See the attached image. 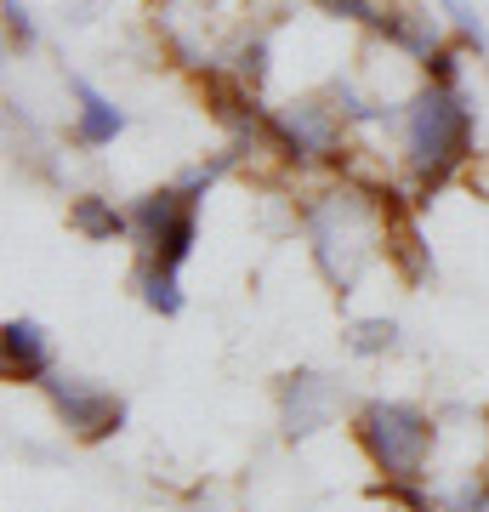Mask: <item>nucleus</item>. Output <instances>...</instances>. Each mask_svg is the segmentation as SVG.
Listing matches in <instances>:
<instances>
[{
  "instance_id": "obj_5",
  "label": "nucleus",
  "mask_w": 489,
  "mask_h": 512,
  "mask_svg": "<svg viewBox=\"0 0 489 512\" xmlns=\"http://www.w3.org/2000/svg\"><path fill=\"white\" fill-rule=\"evenodd\" d=\"M40 387H46L57 421H63L80 444H103V439H114V433L126 427V404L114 399L109 387L80 382V376H46Z\"/></svg>"
},
{
  "instance_id": "obj_10",
  "label": "nucleus",
  "mask_w": 489,
  "mask_h": 512,
  "mask_svg": "<svg viewBox=\"0 0 489 512\" xmlns=\"http://www.w3.org/2000/svg\"><path fill=\"white\" fill-rule=\"evenodd\" d=\"M69 92L80 103V114H74V143L80 148H109L126 131V114L114 109V97H103L91 80H69Z\"/></svg>"
},
{
  "instance_id": "obj_21",
  "label": "nucleus",
  "mask_w": 489,
  "mask_h": 512,
  "mask_svg": "<svg viewBox=\"0 0 489 512\" xmlns=\"http://www.w3.org/2000/svg\"><path fill=\"white\" fill-rule=\"evenodd\" d=\"M467 183H472V194H478V200H489V160H472L467 165Z\"/></svg>"
},
{
  "instance_id": "obj_2",
  "label": "nucleus",
  "mask_w": 489,
  "mask_h": 512,
  "mask_svg": "<svg viewBox=\"0 0 489 512\" xmlns=\"http://www.w3.org/2000/svg\"><path fill=\"white\" fill-rule=\"evenodd\" d=\"M302 228H308L313 262H319V274L330 279L336 296H353L364 268L387 251V211H381L359 183L336 188V194H319V200L302 211Z\"/></svg>"
},
{
  "instance_id": "obj_8",
  "label": "nucleus",
  "mask_w": 489,
  "mask_h": 512,
  "mask_svg": "<svg viewBox=\"0 0 489 512\" xmlns=\"http://www.w3.org/2000/svg\"><path fill=\"white\" fill-rule=\"evenodd\" d=\"M0 353H6V382H46L52 376V336L35 319H6Z\"/></svg>"
},
{
  "instance_id": "obj_14",
  "label": "nucleus",
  "mask_w": 489,
  "mask_h": 512,
  "mask_svg": "<svg viewBox=\"0 0 489 512\" xmlns=\"http://www.w3.org/2000/svg\"><path fill=\"white\" fill-rule=\"evenodd\" d=\"M228 74H239V80H245V86H262V80H268V35H245L234 46V69Z\"/></svg>"
},
{
  "instance_id": "obj_3",
  "label": "nucleus",
  "mask_w": 489,
  "mask_h": 512,
  "mask_svg": "<svg viewBox=\"0 0 489 512\" xmlns=\"http://www.w3.org/2000/svg\"><path fill=\"white\" fill-rule=\"evenodd\" d=\"M353 439L381 473V484H421L433 456V416L404 399H370L353 416Z\"/></svg>"
},
{
  "instance_id": "obj_19",
  "label": "nucleus",
  "mask_w": 489,
  "mask_h": 512,
  "mask_svg": "<svg viewBox=\"0 0 489 512\" xmlns=\"http://www.w3.org/2000/svg\"><path fill=\"white\" fill-rule=\"evenodd\" d=\"M330 18H347V23H364V29H376V18H381V6L376 0H319Z\"/></svg>"
},
{
  "instance_id": "obj_7",
  "label": "nucleus",
  "mask_w": 489,
  "mask_h": 512,
  "mask_svg": "<svg viewBox=\"0 0 489 512\" xmlns=\"http://www.w3.org/2000/svg\"><path fill=\"white\" fill-rule=\"evenodd\" d=\"M342 410V382L319 376V370H296L279 387V421H285V439H308L319 427H330Z\"/></svg>"
},
{
  "instance_id": "obj_11",
  "label": "nucleus",
  "mask_w": 489,
  "mask_h": 512,
  "mask_svg": "<svg viewBox=\"0 0 489 512\" xmlns=\"http://www.w3.org/2000/svg\"><path fill=\"white\" fill-rule=\"evenodd\" d=\"M69 228L80 239H91V245H103V239L131 234V217H126V211H114V200H103V194H74Z\"/></svg>"
},
{
  "instance_id": "obj_18",
  "label": "nucleus",
  "mask_w": 489,
  "mask_h": 512,
  "mask_svg": "<svg viewBox=\"0 0 489 512\" xmlns=\"http://www.w3.org/2000/svg\"><path fill=\"white\" fill-rule=\"evenodd\" d=\"M421 69H427V80H433V86H461V52H455V46H438Z\"/></svg>"
},
{
  "instance_id": "obj_17",
  "label": "nucleus",
  "mask_w": 489,
  "mask_h": 512,
  "mask_svg": "<svg viewBox=\"0 0 489 512\" xmlns=\"http://www.w3.org/2000/svg\"><path fill=\"white\" fill-rule=\"evenodd\" d=\"M438 6L450 12V23L461 29V40H467V46L489 52V35H484V23H478V12H472V0H438Z\"/></svg>"
},
{
  "instance_id": "obj_13",
  "label": "nucleus",
  "mask_w": 489,
  "mask_h": 512,
  "mask_svg": "<svg viewBox=\"0 0 489 512\" xmlns=\"http://www.w3.org/2000/svg\"><path fill=\"white\" fill-rule=\"evenodd\" d=\"M137 291H143V302L154 313H182V285H177V268H160V262H137Z\"/></svg>"
},
{
  "instance_id": "obj_20",
  "label": "nucleus",
  "mask_w": 489,
  "mask_h": 512,
  "mask_svg": "<svg viewBox=\"0 0 489 512\" xmlns=\"http://www.w3.org/2000/svg\"><path fill=\"white\" fill-rule=\"evenodd\" d=\"M381 495L399 501V507H410V512H433V501L421 495V484H381Z\"/></svg>"
},
{
  "instance_id": "obj_12",
  "label": "nucleus",
  "mask_w": 489,
  "mask_h": 512,
  "mask_svg": "<svg viewBox=\"0 0 489 512\" xmlns=\"http://www.w3.org/2000/svg\"><path fill=\"white\" fill-rule=\"evenodd\" d=\"M387 256L404 268V279H427V268H433V256L421 245L410 211H387Z\"/></svg>"
},
{
  "instance_id": "obj_4",
  "label": "nucleus",
  "mask_w": 489,
  "mask_h": 512,
  "mask_svg": "<svg viewBox=\"0 0 489 512\" xmlns=\"http://www.w3.org/2000/svg\"><path fill=\"white\" fill-rule=\"evenodd\" d=\"M131 239L143 245L148 262L160 268H182L194 256V239H200V194L182 183H165L154 194L131 205Z\"/></svg>"
},
{
  "instance_id": "obj_6",
  "label": "nucleus",
  "mask_w": 489,
  "mask_h": 512,
  "mask_svg": "<svg viewBox=\"0 0 489 512\" xmlns=\"http://www.w3.org/2000/svg\"><path fill=\"white\" fill-rule=\"evenodd\" d=\"M273 126H279V148L285 160L296 165H313V160H336L342 165V109L336 103H319V97H302L290 109H273Z\"/></svg>"
},
{
  "instance_id": "obj_1",
  "label": "nucleus",
  "mask_w": 489,
  "mask_h": 512,
  "mask_svg": "<svg viewBox=\"0 0 489 512\" xmlns=\"http://www.w3.org/2000/svg\"><path fill=\"white\" fill-rule=\"evenodd\" d=\"M472 114L461 86H421L404 109V171L416 183V205H433L438 188H450L472 165Z\"/></svg>"
},
{
  "instance_id": "obj_16",
  "label": "nucleus",
  "mask_w": 489,
  "mask_h": 512,
  "mask_svg": "<svg viewBox=\"0 0 489 512\" xmlns=\"http://www.w3.org/2000/svg\"><path fill=\"white\" fill-rule=\"evenodd\" d=\"M444 512H489V473H467L444 495Z\"/></svg>"
},
{
  "instance_id": "obj_9",
  "label": "nucleus",
  "mask_w": 489,
  "mask_h": 512,
  "mask_svg": "<svg viewBox=\"0 0 489 512\" xmlns=\"http://www.w3.org/2000/svg\"><path fill=\"white\" fill-rule=\"evenodd\" d=\"M376 35L393 40L404 57H416V63H427V57L444 46V35H438V18L433 12H421V6H387L376 18Z\"/></svg>"
},
{
  "instance_id": "obj_15",
  "label": "nucleus",
  "mask_w": 489,
  "mask_h": 512,
  "mask_svg": "<svg viewBox=\"0 0 489 512\" xmlns=\"http://www.w3.org/2000/svg\"><path fill=\"white\" fill-rule=\"evenodd\" d=\"M393 342H399V325H393V319H359V325L347 330V348L364 353V359H370V353H387Z\"/></svg>"
}]
</instances>
